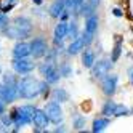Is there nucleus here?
Returning a JSON list of instances; mask_svg holds the SVG:
<instances>
[{"mask_svg": "<svg viewBox=\"0 0 133 133\" xmlns=\"http://www.w3.org/2000/svg\"><path fill=\"white\" fill-rule=\"evenodd\" d=\"M53 96H55V101H59V103H63V101H68V93H66L63 88H59V90H55Z\"/></svg>", "mask_w": 133, "mask_h": 133, "instance_id": "obj_22", "label": "nucleus"}, {"mask_svg": "<svg viewBox=\"0 0 133 133\" xmlns=\"http://www.w3.org/2000/svg\"><path fill=\"white\" fill-rule=\"evenodd\" d=\"M85 45H87V43H85L83 37H75V39L71 42L68 51H69V55H77V53H80L85 48Z\"/></svg>", "mask_w": 133, "mask_h": 133, "instance_id": "obj_15", "label": "nucleus"}, {"mask_svg": "<svg viewBox=\"0 0 133 133\" xmlns=\"http://www.w3.org/2000/svg\"><path fill=\"white\" fill-rule=\"evenodd\" d=\"M93 75L96 79H101V77H104V75H108V72H109V69H111V63L109 61H106V59H103V61H98V63H95L93 64Z\"/></svg>", "mask_w": 133, "mask_h": 133, "instance_id": "obj_10", "label": "nucleus"}, {"mask_svg": "<svg viewBox=\"0 0 133 133\" xmlns=\"http://www.w3.org/2000/svg\"><path fill=\"white\" fill-rule=\"evenodd\" d=\"M75 2H77V5H79V8H80V5H82V2H83V0H75Z\"/></svg>", "mask_w": 133, "mask_h": 133, "instance_id": "obj_30", "label": "nucleus"}, {"mask_svg": "<svg viewBox=\"0 0 133 133\" xmlns=\"http://www.w3.org/2000/svg\"><path fill=\"white\" fill-rule=\"evenodd\" d=\"M83 123H85V119H83V117H79L77 120H75V128L80 130V128L83 127Z\"/></svg>", "mask_w": 133, "mask_h": 133, "instance_id": "obj_26", "label": "nucleus"}, {"mask_svg": "<svg viewBox=\"0 0 133 133\" xmlns=\"http://www.w3.org/2000/svg\"><path fill=\"white\" fill-rule=\"evenodd\" d=\"M66 13V0H55V3L50 6V15L53 18H61Z\"/></svg>", "mask_w": 133, "mask_h": 133, "instance_id": "obj_14", "label": "nucleus"}, {"mask_svg": "<svg viewBox=\"0 0 133 133\" xmlns=\"http://www.w3.org/2000/svg\"><path fill=\"white\" fill-rule=\"evenodd\" d=\"M128 108L127 106H123V104H117V108H116V112H114V116L119 117V116H128Z\"/></svg>", "mask_w": 133, "mask_h": 133, "instance_id": "obj_24", "label": "nucleus"}, {"mask_svg": "<svg viewBox=\"0 0 133 133\" xmlns=\"http://www.w3.org/2000/svg\"><path fill=\"white\" fill-rule=\"evenodd\" d=\"M82 63H83V66L85 68H93V64L96 63L95 61V53L93 51H83V55H82Z\"/></svg>", "mask_w": 133, "mask_h": 133, "instance_id": "obj_18", "label": "nucleus"}, {"mask_svg": "<svg viewBox=\"0 0 133 133\" xmlns=\"http://www.w3.org/2000/svg\"><path fill=\"white\" fill-rule=\"evenodd\" d=\"M34 3H37V5H40V3H42V0H34Z\"/></svg>", "mask_w": 133, "mask_h": 133, "instance_id": "obj_31", "label": "nucleus"}, {"mask_svg": "<svg viewBox=\"0 0 133 133\" xmlns=\"http://www.w3.org/2000/svg\"><path fill=\"white\" fill-rule=\"evenodd\" d=\"M13 26L23 34L24 39H26V37L31 34V31H32V24H31V21L27 19V18H23V16L15 18V19H13Z\"/></svg>", "mask_w": 133, "mask_h": 133, "instance_id": "obj_5", "label": "nucleus"}, {"mask_svg": "<svg viewBox=\"0 0 133 133\" xmlns=\"http://www.w3.org/2000/svg\"><path fill=\"white\" fill-rule=\"evenodd\" d=\"M45 80H46V83H55V82L59 80V72L56 71L55 66H51V68L46 71V74H45Z\"/></svg>", "mask_w": 133, "mask_h": 133, "instance_id": "obj_17", "label": "nucleus"}, {"mask_svg": "<svg viewBox=\"0 0 133 133\" xmlns=\"http://www.w3.org/2000/svg\"><path fill=\"white\" fill-rule=\"evenodd\" d=\"M101 87H103V91L106 95H112L116 91V87H117V77L116 75H108V77H104Z\"/></svg>", "mask_w": 133, "mask_h": 133, "instance_id": "obj_12", "label": "nucleus"}, {"mask_svg": "<svg viewBox=\"0 0 133 133\" xmlns=\"http://www.w3.org/2000/svg\"><path fill=\"white\" fill-rule=\"evenodd\" d=\"M3 111H5V104H3V99L0 98V116L3 114Z\"/></svg>", "mask_w": 133, "mask_h": 133, "instance_id": "obj_28", "label": "nucleus"}, {"mask_svg": "<svg viewBox=\"0 0 133 133\" xmlns=\"http://www.w3.org/2000/svg\"><path fill=\"white\" fill-rule=\"evenodd\" d=\"M32 114H34V108L23 106L19 109H16L11 114V117H13V120L16 123V127H23V125H26V123H31L32 122Z\"/></svg>", "mask_w": 133, "mask_h": 133, "instance_id": "obj_2", "label": "nucleus"}, {"mask_svg": "<svg viewBox=\"0 0 133 133\" xmlns=\"http://www.w3.org/2000/svg\"><path fill=\"white\" fill-rule=\"evenodd\" d=\"M19 95V90L15 88V87H10V85H0V98H2L3 101H8L11 103L15 101V98Z\"/></svg>", "mask_w": 133, "mask_h": 133, "instance_id": "obj_9", "label": "nucleus"}, {"mask_svg": "<svg viewBox=\"0 0 133 133\" xmlns=\"http://www.w3.org/2000/svg\"><path fill=\"white\" fill-rule=\"evenodd\" d=\"M31 50H32V56L34 58H42V56L48 51V46H46V42L43 40V39H34L32 40V43H31Z\"/></svg>", "mask_w": 133, "mask_h": 133, "instance_id": "obj_6", "label": "nucleus"}, {"mask_svg": "<svg viewBox=\"0 0 133 133\" xmlns=\"http://www.w3.org/2000/svg\"><path fill=\"white\" fill-rule=\"evenodd\" d=\"M5 85H10V87H15L18 88V85H19V82L16 80V77L13 74H5Z\"/></svg>", "mask_w": 133, "mask_h": 133, "instance_id": "obj_23", "label": "nucleus"}, {"mask_svg": "<svg viewBox=\"0 0 133 133\" xmlns=\"http://www.w3.org/2000/svg\"><path fill=\"white\" fill-rule=\"evenodd\" d=\"M69 37H77V24L75 23H72L71 26H69Z\"/></svg>", "mask_w": 133, "mask_h": 133, "instance_id": "obj_25", "label": "nucleus"}, {"mask_svg": "<svg viewBox=\"0 0 133 133\" xmlns=\"http://www.w3.org/2000/svg\"><path fill=\"white\" fill-rule=\"evenodd\" d=\"M32 122H34V125L39 128V130H42V128L46 127V123L50 122V119H48V116H46L45 111H42V109H34Z\"/></svg>", "mask_w": 133, "mask_h": 133, "instance_id": "obj_8", "label": "nucleus"}, {"mask_svg": "<svg viewBox=\"0 0 133 133\" xmlns=\"http://www.w3.org/2000/svg\"><path fill=\"white\" fill-rule=\"evenodd\" d=\"M120 51H122V39H120V37H117V40H116V46H114V51H112V58H111V61H112V63H116V61L119 59Z\"/></svg>", "mask_w": 133, "mask_h": 133, "instance_id": "obj_20", "label": "nucleus"}, {"mask_svg": "<svg viewBox=\"0 0 133 133\" xmlns=\"http://www.w3.org/2000/svg\"><path fill=\"white\" fill-rule=\"evenodd\" d=\"M96 29H98V18L91 15L87 18V23H85V32H83V40L87 45H90L93 42V37L96 34Z\"/></svg>", "mask_w": 133, "mask_h": 133, "instance_id": "obj_3", "label": "nucleus"}, {"mask_svg": "<svg viewBox=\"0 0 133 133\" xmlns=\"http://www.w3.org/2000/svg\"><path fill=\"white\" fill-rule=\"evenodd\" d=\"M98 3H99V0H83L82 5H80V8H79L80 15L85 16V18H88V16L95 15V10H96Z\"/></svg>", "mask_w": 133, "mask_h": 133, "instance_id": "obj_11", "label": "nucleus"}, {"mask_svg": "<svg viewBox=\"0 0 133 133\" xmlns=\"http://www.w3.org/2000/svg\"><path fill=\"white\" fill-rule=\"evenodd\" d=\"M45 112H46V116H48L50 122H53V123H58V122L63 119V111H61L59 104L56 103V101H51V103L46 104Z\"/></svg>", "mask_w": 133, "mask_h": 133, "instance_id": "obj_4", "label": "nucleus"}, {"mask_svg": "<svg viewBox=\"0 0 133 133\" xmlns=\"http://www.w3.org/2000/svg\"><path fill=\"white\" fill-rule=\"evenodd\" d=\"M31 53H32V50H31V45H29V43H24V42L16 43L15 50H13L15 58H27V56H29Z\"/></svg>", "mask_w": 133, "mask_h": 133, "instance_id": "obj_13", "label": "nucleus"}, {"mask_svg": "<svg viewBox=\"0 0 133 133\" xmlns=\"http://www.w3.org/2000/svg\"><path fill=\"white\" fill-rule=\"evenodd\" d=\"M68 32H69V24L68 23H59L58 26L55 27V42L58 43V42H61L66 35H68Z\"/></svg>", "mask_w": 133, "mask_h": 133, "instance_id": "obj_16", "label": "nucleus"}, {"mask_svg": "<svg viewBox=\"0 0 133 133\" xmlns=\"http://www.w3.org/2000/svg\"><path fill=\"white\" fill-rule=\"evenodd\" d=\"M13 68L16 72H19V74H29L34 71V63L29 61V59H26V58H16L13 61Z\"/></svg>", "mask_w": 133, "mask_h": 133, "instance_id": "obj_7", "label": "nucleus"}, {"mask_svg": "<svg viewBox=\"0 0 133 133\" xmlns=\"http://www.w3.org/2000/svg\"><path fill=\"white\" fill-rule=\"evenodd\" d=\"M5 24H6V18L3 15H0V29H5Z\"/></svg>", "mask_w": 133, "mask_h": 133, "instance_id": "obj_27", "label": "nucleus"}, {"mask_svg": "<svg viewBox=\"0 0 133 133\" xmlns=\"http://www.w3.org/2000/svg\"><path fill=\"white\" fill-rule=\"evenodd\" d=\"M46 88L45 82H39L34 77H24L21 79L19 85H18V90H19V96L26 98V99H32L35 96H39L40 93H43Z\"/></svg>", "mask_w": 133, "mask_h": 133, "instance_id": "obj_1", "label": "nucleus"}, {"mask_svg": "<svg viewBox=\"0 0 133 133\" xmlns=\"http://www.w3.org/2000/svg\"><path fill=\"white\" fill-rule=\"evenodd\" d=\"M114 15H116V16H122V11L119 10V8H114Z\"/></svg>", "mask_w": 133, "mask_h": 133, "instance_id": "obj_29", "label": "nucleus"}, {"mask_svg": "<svg viewBox=\"0 0 133 133\" xmlns=\"http://www.w3.org/2000/svg\"><path fill=\"white\" fill-rule=\"evenodd\" d=\"M116 108H117V104L116 103H112V101H108L106 104H104V108H103V114L104 116H114V112H116Z\"/></svg>", "mask_w": 133, "mask_h": 133, "instance_id": "obj_21", "label": "nucleus"}, {"mask_svg": "<svg viewBox=\"0 0 133 133\" xmlns=\"http://www.w3.org/2000/svg\"><path fill=\"white\" fill-rule=\"evenodd\" d=\"M108 125H109V119H106V117H104V119H96V120L93 122V131L95 133L103 131Z\"/></svg>", "mask_w": 133, "mask_h": 133, "instance_id": "obj_19", "label": "nucleus"}]
</instances>
